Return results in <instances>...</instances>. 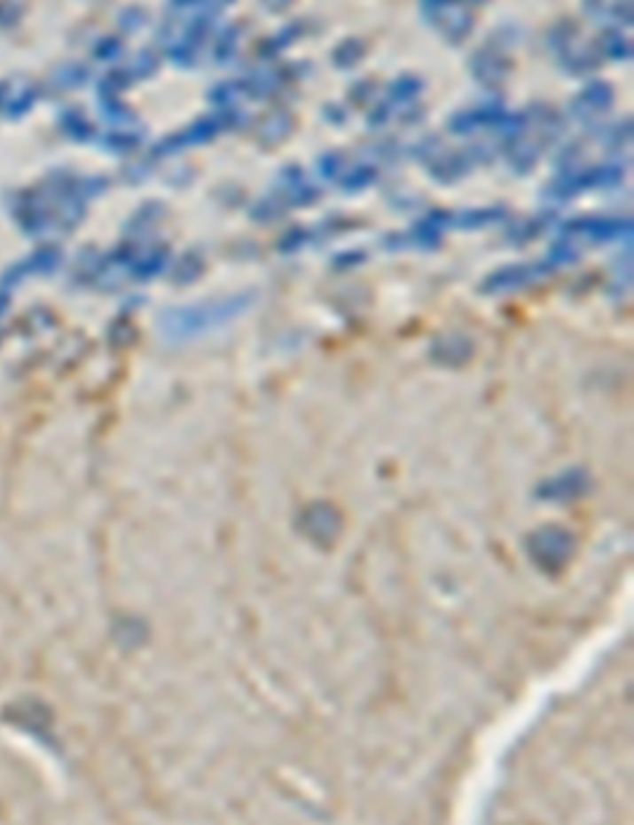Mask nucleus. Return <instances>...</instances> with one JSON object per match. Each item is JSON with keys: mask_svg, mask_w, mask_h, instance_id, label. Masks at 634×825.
Masks as SVG:
<instances>
[{"mask_svg": "<svg viewBox=\"0 0 634 825\" xmlns=\"http://www.w3.org/2000/svg\"><path fill=\"white\" fill-rule=\"evenodd\" d=\"M471 70L479 77V82L501 84L503 80L508 77V72H511V62H508V58H505L503 52H498V50L483 48L481 52L474 55Z\"/></svg>", "mask_w": 634, "mask_h": 825, "instance_id": "nucleus-2", "label": "nucleus"}, {"mask_svg": "<svg viewBox=\"0 0 634 825\" xmlns=\"http://www.w3.org/2000/svg\"><path fill=\"white\" fill-rule=\"evenodd\" d=\"M424 11L434 28L451 43H461L474 28V15L456 0H424Z\"/></svg>", "mask_w": 634, "mask_h": 825, "instance_id": "nucleus-1", "label": "nucleus"}, {"mask_svg": "<svg viewBox=\"0 0 634 825\" xmlns=\"http://www.w3.org/2000/svg\"><path fill=\"white\" fill-rule=\"evenodd\" d=\"M417 92H419V82L414 77H404L392 87V97H399V99H411L417 97Z\"/></svg>", "mask_w": 634, "mask_h": 825, "instance_id": "nucleus-6", "label": "nucleus"}, {"mask_svg": "<svg viewBox=\"0 0 634 825\" xmlns=\"http://www.w3.org/2000/svg\"><path fill=\"white\" fill-rule=\"evenodd\" d=\"M287 3H290V0H265V5H268V8H273V11H283Z\"/></svg>", "mask_w": 634, "mask_h": 825, "instance_id": "nucleus-7", "label": "nucleus"}, {"mask_svg": "<svg viewBox=\"0 0 634 825\" xmlns=\"http://www.w3.org/2000/svg\"><path fill=\"white\" fill-rule=\"evenodd\" d=\"M215 0H171V8L181 12H199L208 15V8H214Z\"/></svg>", "mask_w": 634, "mask_h": 825, "instance_id": "nucleus-5", "label": "nucleus"}, {"mask_svg": "<svg viewBox=\"0 0 634 825\" xmlns=\"http://www.w3.org/2000/svg\"><path fill=\"white\" fill-rule=\"evenodd\" d=\"M612 102V90L605 82H595L587 87L585 92H580L573 102V109L577 114H598Z\"/></svg>", "mask_w": 634, "mask_h": 825, "instance_id": "nucleus-3", "label": "nucleus"}, {"mask_svg": "<svg viewBox=\"0 0 634 825\" xmlns=\"http://www.w3.org/2000/svg\"><path fill=\"white\" fill-rule=\"evenodd\" d=\"M602 52L607 55V58H617V60H627L630 58V40L624 35H617V33H610V35H605L602 40Z\"/></svg>", "mask_w": 634, "mask_h": 825, "instance_id": "nucleus-4", "label": "nucleus"}]
</instances>
